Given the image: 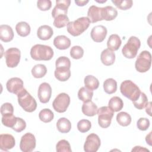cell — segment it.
I'll use <instances>...</instances> for the list:
<instances>
[{"instance_id":"obj_8","label":"cell","mask_w":152,"mask_h":152,"mask_svg":"<svg viewBox=\"0 0 152 152\" xmlns=\"http://www.w3.org/2000/svg\"><path fill=\"white\" fill-rule=\"evenodd\" d=\"M4 56L8 67H16L20 62L21 57L20 50L16 48H11L5 52Z\"/></svg>"},{"instance_id":"obj_10","label":"cell","mask_w":152,"mask_h":152,"mask_svg":"<svg viewBox=\"0 0 152 152\" xmlns=\"http://www.w3.org/2000/svg\"><path fill=\"white\" fill-rule=\"evenodd\" d=\"M36 138L33 134L27 132L22 136L20 148L23 152H31L33 151L36 147Z\"/></svg>"},{"instance_id":"obj_21","label":"cell","mask_w":152,"mask_h":152,"mask_svg":"<svg viewBox=\"0 0 152 152\" xmlns=\"http://www.w3.org/2000/svg\"><path fill=\"white\" fill-rule=\"evenodd\" d=\"M53 34V29L48 25H43L40 26L37 31V36L39 39L43 40L49 39Z\"/></svg>"},{"instance_id":"obj_41","label":"cell","mask_w":152,"mask_h":152,"mask_svg":"<svg viewBox=\"0 0 152 152\" xmlns=\"http://www.w3.org/2000/svg\"><path fill=\"white\" fill-rule=\"evenodd\" d=\"M91 127V124L87 119H81L77 124V128L81 132H86L88 131Z\"/></svg>"},{"instance_id":"obj_1","label":"cell","mask_w":152,"mask_h":152,"mask_svg":"<svg viewBox=\"0 0 152 152\" xmlns=\"http://www.w3.org/2000/svg\"><path fill=\"white\" fill-rule=\"evenodd\" d=\"M30 56L36 61H49L53 56V50L49 46L37 44L31 48Z\"/></svg>"},{"instance_id":"obj_25","label":"cell","mask_w":152,"mask_h":152,"mask_svg":"<svg viewBox=\"0 0 152 152\" xmlns=\"http://www.w3.org/2000/svg\"><path fill=\"white\" fill-rule=\"evenodd\" d=\"M118 15V11L116 8L112 6L102 7V18L106 21L114 20Z\"/></svg>"},{"instance_id":"obj_48","label":"cell","mask_w":152,"mask_h":152,"mask_svg":"<svg viewBox=\"0 0 152 152\" xmlns=\"http://www.w3.org/2000/svg\"><path fill=\"white\" fill-rule=\"evenodd\" d=\"M88 2V1H78V0H75V3L78 5V6H84L85 5H86L87 3Z\"/></svg>"},{"instance_id":"obj_5","label":"cell","mask_w":152,"mask_h":152,"mask_svg":"<svg viewBox=\"0 0 152 152\" xmlns=\"http://www.w3.org/2000/svg\"><path fill=\"white\" fill-rule=\"evenodd\" d=\"M140 46L141 42L140 39L135 36H131L129 38L127 43L124 46L122 53L125 58L132 59L137 56Z\"/></svg>"},{"instance_id":"obj_37","label":"cell","mask_w":152,"mask_h":152,"mask_svg":"<svg viewBox=\"0 0 152 152\" xmlns=\"http://www.w3.org/2000/svg\"><path fill=\"white\" fill-rule=\"evenodd\" d=\"M67 15H59L54 18L53 26L56 28H62L66 26L69 21Z\"/></svg>"},{"instance_id":"obj_29","label":"cell","mask_w":152,"mask_h":152,"mask_svg":"<svg viewBox=\"0 0 152 152\" xmlns=\"http://www.w3.org/2000/svg\"><path fill=\"white\" fill-rule=\"evenodd\" d=\"M103 88L107 94H113L117 90V83L112 78H107L103 83Z\"/></svg>"},{"instance_id":"obj_46","label":"cell","mask_w":152,"mask_h":152,"mask_svg":"<svg viewBox=\"0 0 152 152\" xmlns=\"http://www.w3.org/2000/svg\"><path fill=\"white\" fill-rule=\"evenodd\" d=\"M26 127V123L24 119L21 118L17 117V120L15 125L12 128V129L15 132H20L23 131Z\"/></svg>"},{"instance_id":"obj_7","label":"cell","mask_w":152,"mask_h":152,"mask_svg":"<svg viewBox=\"0 0 152 152\" xmlns=\"http://www.w3.org/2000/svg\"><path fill=\"white\" fill-rule=\"evenodd\" d=\"M98 123L103 128H107L111 124L113 112L108 106H102L97 109Z\"/></svg>"},{"instance_id":"obj_15","label":"cell","mask_w":152,"mask_h":152,"mask_svg":"<svg viewBox=\"0 0 152 152\" xmlns=\"http://www.w3.org/2000/svg\"><path fill=\"white\" fill-rule=\"evenodd\" d=\"M107 32V28L104 26L98 25L92 28L90 33L91 37L95 42H102L104 40Z\"/></svg>"},{"instance_id":"obj_11","label":"cell","mask_w":152,"mask_h":152,"mask_svg":"<svg viewBox=\"0 0 152 152\" xmlns=\"http://www.w3.org/2000/svg\"><path fill=\"white\" fill-rule=\"evenodd\" d=\"M100 140L99 136L94 133L89 134L84 144V150L86 152H96L100 146Z\"/></svg>"},{"instance_id":"obj_28","label":"cell","mask_w":152,"mask_h":152,"mask_svg":"<svg viewBox=\"0 0 152 152\" xmlns=\"http://www.w3.org/2000/svg\"><path fill=\"white\" fill-rule=\"evenodd\" d=\"M15 30L19 36L21 37H26L30 34L31 28L30 25L27 23L21 21L17 24Z\"/></svg>"},{"instance_id":"obj_31","label":"cell","mask_w":152,"mask_h":152,"mask_svg":"<svg viewBox=\"0 0 152 152\" xmlns=\"http://www.w3.org/2000/svg\"><path fill=\"white\" fill-rule=\"evenodd\" d=\"M47 72V68L43 64L35 65L31 69L32 75L36 78L43 77Z\"/></svg>"},{"instance_id":"obj_20","label":"cell","mask_w":152,"mask_h":152,"mask_svg":"<svg viewBox=\"0 0 152 152\" xmlns=\"http://www.w3.org/2000/svg\"><path fill=\"white\" fill-rule=\"evenodd\" d=\"M82 112L86 116H93L97 114V106L91 100L84 102L82 106Z\"/></svg>"},{"instance_id":"obj_12","label":"cell","mask_w":152,"mask_h":152,"mask_svg":"<svg viewBox=\"0 0 152 152\" xmlns=\"http://www.w3.org/2000/svg\"><path fill=\"white\" fill-rule=\"evenodd\" d=\"M52 88L48 83H42L38 88L37 96L40 102L42 103H48L51 97Z\"/></svg>"},{"instance_id":"obj_49","label":"cell","mask_w":152,"mask_h":152,"mask_svg":"<svg viewBox=\"0 0 152 152\" xmlns=\"http://www.w3.org/2000/svg\"><path fill=\"white\" fill-rule=\"evenodd\" d=\"M146 107V109H145V112L150 115L151 116V102H149L148 103L147 105L145 106Z\"/></svg>"},{"instance_id":"obj_30","label":"cell","mask_w":152,"mask_h":152,"mask_svg":"<svg viewBox=\"0 0 152 152\" xmlns=\"http://www.w3.org/2000/svg\"><path fill=\"white\" fill-rule=\"evenodd\" d=\"M84 84L85 87L87 88L94 90L99 87V81L93 75H88L84 78Z\"/></svg>"},{"instance_id":"obj_14","label":"cell","mask_w":152,"mask_h":152,"mask_svg":"<svg viewBox=\"0 0 152 152\" xmlns=\"http://www.w3.org/2000/svg\"><path fill=\"white\" fill-rule=\"evenodd\" d=\"M6 87L10 93L17 95L24 88L23 81L21 78L18 77L11 78L7 82Z\"/></svg>"},{"instance_id":"obj_26","label":"cell","mask_w":152,"mask_h":152,"mask_svg":"<svg viewBox=\"0 0 152 152\" xmlns=\"http://www.w3.org/2000/svg\"><path fill=\"white\" fill-rule=\"evenodd\" d=\"M56 127L60 132L67 133L71 130V124L66 118H61L56 122Z\"/></svg>"},{"instance_id":"obj_27","label":"cell","mask_w":152,"mask_h":152,"mask_svg":"<svg viewBox=\"0 0 152 152\" xmlns=\"http://www.w3.org/2000/svg\"><path fill=\"white\" fill-rule=\"evenodd\" d=\"M124 106V102L122 100L118 97L114 96L112 97L108 103V107L113 112H118L120 111Z\"/></svg>"},{"instance_id":"obj_19","label":"cell","mask_w":152,"mask_h":152,"mask_svg":"<svg viewBox=\"0 0 152 152\" xmlns=\"http://www.w3.org/2000/svg\"><path fill=\"white\" fill-rule=\"evenodd\" d=\"M54 46L58 49L65 50L71 45L70 39L64 35H60L55 37L53 40Z\"/></svg>"},{"instance_id":"obj_45","label":"cell","mask_w":152,"mask_h":152,"mask_svg":"<svg viewBox=\"0 0 152 152\" xmlns=\"http://www.w3.org/2000/svg\"><path fill=\"white\" fill-rule=\"evenodd\" d=\"M14 107L11 103H5L1 107V113L2 116L8 114H13Z\"/></svg>"},{"instance_id":"obj_4","label":"cell","mask_w":152,"mask_h":152,"mask_svg":"<svg viewBox=\"0 0 152 152\" xmlns=\"http://www.w3.org/2000/svg\"><path fill=\"white\" fill-rule=\"evenodd\" d=\"M121 93L132 102L135 101L140 96V88L131 80L124 81L120 86Z\"/></svg>"},{"instance_id":"obj_34","label":"cell","mask_w":152,"mask_h":152,"mask_svg":"<svg viewBox=\"0 0 152 152\" xmlns=\"http://www.w3.org/2000/svg\"><path fill=\"white\" fill-rule=\"evenodd\" d=\"M132 102L134 106L139 110H141L145 107L148 103L147 97L143 92H141L139 97L135 101H134Z\"/></svg>"},{"instance_id":"obj_6","label":"cell","mask_w":152,"mask_h":152,"mask_svg":"<svg viewBox=\"0 0 152 152\" xmlns=\"http://www.w3.org/2000/svg\"><path fill=\"white\" fill-rule=\"evenodd\" d=\"M151 64V55L150 52L144 50L138 56L135 66L136 70L139 72H145L148 71Z\"/></svg>"},{"instance_id":"obj_2","label":"cell","mask_w":152,"mask_h":152,"mask_svg":"<svg viewBox=\"0 0 152 152\" xmlns=\"http://www.w3.org/2000/svg\"><path fill=\"white\" fill-rule=\"evenodd\" d=\"M90 23L88 17H83L78 18L74 21L68 23L67 24V31L71 35L78 36L88 28Z\"/></svg>"},{"instance_id":"obj_17","label":"cell","mask_w":152,"mask_h":152,"mask_svg":"<svg viewBox=\"0 0 152 152\" xmlns=\"http://www.w3.org/2000/svg\"><path fill=\"white\" fill-rule=\"evenodd\" d=\"M87 17L92 23L103 20L102 18V7H98L95 5H91L88 10Z\"/></svg>"},{"instance_id":"obj_18","label":"cell","mask_w":152,"mask_h":152,"mask_svg":"<svg viewBox=\"0 0 152 152\" xmlns=\"http://www.w3.org/2000/svg\"><path fill=\"white\" fill-rule=\"evenodd\" d=\"M14 38V32L11 26L2 24L0 26V39L4 42H9Z\"/></svg>"},{"instance_id":"obj_23","label":"cell","mask_w":152,"mask_h":152,"mask_svg":"<svg viewBox=\"0 0 152 152\" xmlns=\"http://www.w3.org/2000/svg\"><path fill=\"white\" fill-rule=\"evenodd\" d=\"M54 74L55 78L59 81H65L68 80L71 76L70 68L67 67H56Z\"/></svg>"},{"instance_id":"obj_44","label":"cell","mask_w":152,"mask_h":152,"mask_svg":"<svg viewBox=\"0 0 152 152\" xmlns=\"http://www.w3.org/2000/svg\"><path fill=\"white\" fill-rule=\"evenodd\" d=\"M37 7L41 11H48L52 7L50 0H39L37 2Z\"/></svg>"},{"instance_id":"obj_3","label":"cell","mask_w":152,"mask_h":152,"mask_svg":"<svg viewBox=\"0 0 152 152\" xmlns=\"http://www.w3.org/2000/svg\"><path fill=\"white\" fill-rule=\"evenodd\" d=\"M17 96L19 104L26 112H33L36 109L37 103L35 99L31 96L26 88H24Z\"/></svg>"},{"instance_id":"obj_38","label":"cell","mask_w":152,"mask_h":152,"mask_svg":"<svg viewBox=\"0 0 152 152\" xmlns=\"http://www.w3.org/2000/svg\"><path fill=\"white\" fill-rule=\"evenodd\" d=\"M112 2L117 8L122 10H126L131 8L133 4V2L131 0H112Z\"/></svg>"},{"instance_id":"obj_47","label":"cell","mask_w":152,"mask_h":152,"mask_svg":"<svg viewBox=\"0 0 152 152\" xmlns=\"http://www.w3.org/2000/svg\"><path fill=\"white\" fill-rule=\"evenodd\" d=\"M132 151H149V150L140 146H135L132 150Z\"/></svg>"},{"instance_id":"obj_22","label":"cell","mask_w":152,"mask_h":152,"mask_svg":"<svg viewBox=\"0 0 152 152\" xmlns=\"http://www.w3.org/2000/svg\"><path fill=\"white\" fill-rule=\"evenodd\" d=\"M100 59L102 62L106 66H109L114 64L115 61V53L109 49L103 50L100 55Z\"/></svg>"},{"instance_id":"obj_39","label":"cell","mask_w":152,"mask_h":152,"mask_svg":"<svg viewBox=\"0 0 152 152\" xmlns=\"http://www.w3.org/2000/svg\"><path fill=\"white\" fill-rule=\"evenodd\" d=\"M56 150L58 152H71L72 151L69 142L65 140H61L58 141L56 145Z\"/></svg>"},{"instance_id":"obj_13","label":"cell","mask_w":152,"mask_h":152,"mask_svg":"<svg viewBox=\"0 0 152 152\" xmlns=\"http://www.w3.org/2000/svg\"><path fill=\"white\" fill-rule=\"evenodd\" d=\"M70 4V0H56V5L52 11V16L55 18L59 15H66Z\"/></svg>"},{"instance_id":"obj_24","label":"cell","mask_w":152,"mask_h":152,"mask_svg":"<svg viewBox=\"0 0 152 152\" xmlns=\"http://www.w3.org/2000/svg\"><path fill=\"white\" fill-rule=\"evenodd\" d=\"M122 43L120 37L116 34H111L107 42V46L109 49L112 51L117 50L121 46Z\"/></svg>"},{"instance_id":"obj_36","label":"cell","mask_w":152,"mask_h":152,"mask_svg":"<svg viewBox=\"0 0 152 152\" xmlns=\"http://www.w3.org/2000/svg\"><path fill=\"white\" fill-rule=\"evenodd\" d=\"M17 117H15L13 114H8L2 116V123L12 129L17 122Z\"/></svg>"},{"instance_id":"obj_42","label":"cell","mask_w":152,"mask_h":152,"mask_svg":"<svg viewBox=\"0 0 152 152\" xmlns=\"http://www.w3.org/2000/svg\"><path fill=\"white\" fill-rule=\"evenodd\" d=\"M56 67H71V61L66 56H60L58 58L55 62Z\"/></svg>"},{"instance_id":"obj_40","label":"cell","mask_w":152,"mask_h":152,"mask_svg":"<svg viewBox=\"0 0 152 152\" xmlns=\"http://www.w3.org/2000/svg\"><path fill=\"white\" fill-rule=\"evenodd\" d=\"M84 55V50L80 46H74L70 50L71 56L75 59H78L83 57Z\"/></svg>"},{"instance_id":"obj_33","label":"cell","mask_w":152,"mask_h":152,"mask_svg":"<svg viewBox=\"0 0 152 152\" xmlns=\"http://www.w3.org/2000/svg\"><path fill=\"white\" fill-rule=\"evenodd\" d=\"M116 121L120 125L122 126H126L131 124V117L128 113L125 112H121L117 114Z\"/></svg>"},{"instance_id":"obj_9","label":"cell","mask_w":152,"mask_h":152,"mask_svg":"<svg viewBox=\"0 0 152 152\" xmlns=\"http://www.w3.org/2000/svg\"><path fill=\"white\" fill-rule=\"evenodd\" d=\"M70 103V97L66 93L59 94L52 103L54 110L58 113L65 112Z\"/></svg>"},{"instance_id":"obj_35","label":"cell","mask_w":152,"mask_h":152,"mask_svg":"<svg viewBox=\"0 0 152 152\" xmlns=\"http://www.w3.org/2000/svg\"><path fill=\"white\" fill-rule=\"evenodd\" d=\"M39 117L40 121L45 123H48L52 121L54 114L49 109H43L39 112Z\"/></svg>"},{"instance_id":"obj_43","label":"cell","mask_w":152,"mask_h":152,"mask_svg":"<svg viewBox=\"0 0 152 152\" xmlns=\"http://www.w3.org/2000/svg\"><path fill=\"white\" fill-rule=\"evenodd\" d=\"M137 126L140 130L145 131L150 126V121L145 118H140L137 122Z\"/></svg>"},{"instance_id":"obj_16","label":"cell","mask_w":152,"mask_h":152,"mask_svg":"<svg viewBox=\"0 0 152 152\" xmlns=\"http://www.w3.org/2000/svg\"><path fill=\"white\" fill-rule=\"evenodd\" d=\"M15 144L14 137L8 134H2L0 135V149L7 151L12 148Z\"/></svg>"},{"instance_id":"obj_32","label":"cell","mask_w":152,"mask_h":152,"mask_svg":"<svg viewBox=\"0 0 152 152\" xmlns=\"http://www.w3.org/2000/svg\"><path fill=\"white\" fill-rule=\"evenodd\" d=\"M93 96V91L86 87H81L78 92V99L83 101L86 102L88 100H91Z\"/></svg>"},{"instance_id":"obj_50","label":"cell","mask_w":152,"mask_h":152,"mask_svg":"<svg viewBox=\"0 0 152 152\" xmlns=\"http://www.w3.org/2000/svg\"><path fill=\"white\" fill-rule=\"evenodd\" d=\"M145 141L150 145H151V132H150L145 137Z\"/></svg>"}]
</instances>
